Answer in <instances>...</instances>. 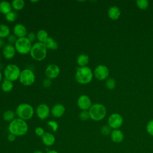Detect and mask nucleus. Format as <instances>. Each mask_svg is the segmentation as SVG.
<instances>
[{
    "instance_id": "412c9836",
    "label": "nucleus",
    "mask_w": 153,
    "mask_h": 153,
    "mask_svg": "<svg viewBox=\"0 0 153 153\" xmlns=\"http://www.w3.org/2000/svg\"><path fill=\"white\" fill-rule=\"evenodd\" d=\"M13 82L6 78H4L2 83H1V90L5 93H8L10 92L11 91H12L13 88Z\"/></svg>"
},
{
    "instance_id": "b1692460",
    "label": "nucleus",
    "mask_w": 153,
    "mask_h": 153,
    "mask_svg": "<svg viewBox=\"0 0 153 153\" xmlns=\"http://www.w3.org/2000/svg\"><path fill=\"white\" fill-rule=\"evenodd\" d=\"M16 112H14L12 110L8 109L5 111L3 114H2V118L3 120L7 122H11L13 120H14L16 118Z\"/></svg>"
},
{
    "instance_id": "9b49d317",
    "label": "nucleus",
    "mask_w": 153,
    "mask_h": 153,
    "mask_svg": "<svg viewBox=\"0 0 153 153\" xmlns=\"http://www.w3.org/2000/svg\"><path fill=\"white\" fill-rule=\"evenodd\" d=\"M60 68L56 64L51 63L48 65L45 69V75L47 78L50 79L56 78L60 74Z\"/></svg>"
},
{
    "instance_id": "2eb2a0df",
    "label": "nucleus",
    "mask_w": 153,
    "mask_h": 153,
    "mask_svg": "<svg viewBox=\"0 0 153 153\" xmlns=\"http://www.w3.org/2000/svg\"><path fill=\"white\" fill-rule=\"evenodd\" d=\"M13 33L17 38H21L26 37L28 33L25 25L22 23H17L13 27Z\"/></svg>"
},
{
    "instance_id": "e433bc0d",
    "label": "nucleus",
    "mask_w": 153,
    "mask_h": 153,
    "mask_svg": "<svg viewBox=\"0 0 153 153\" xmlns=\"http://www.w3.org/2000/svg\"><path fill=\"white\" fill-rule=\"evenodd\" d=\"M26 37L31 42H34L35 41V39H36V35L35 33H34L33 32H30L28 33Z\"/></svg>"
},
{
    "instance_id": "f8f14e48",
    "label": "nucleus",
    "mask_w": 153,
    "mask_h": 153,
    "mask_svg": "<svg viewBox=\"0 0 153 153\" xmlns=\"http://www.w3.org/2000/svg\"><path fill=\"white\" fill-rule=\"evenodd\" d=\"M109 74L108 68L103 65H100L96 66L94 71V76L99 80H103L106 79Z\"/></svg>"
},
{
    "instance_id": "4c0bfd02",
    "label": "nucleus",
    "mask_w": 153,
    "mask_h": 153,
    "mask_svg": "<svg viewBox=\"0 0 153 153\" xmlns=\"http://www.w3.org/2000/svg\"><path fill=\"white\" fill-rule=\"evenodd\" d=\"M52 82H51V81L50 79L49 78H45L43 80V82H42V84H43V86L45 88H48L50 86H51Z\"/></svg>"
},
{
    "instance_id": "4468645a",
    "label": "nucleus",
    "mask_w": 153,
    "mask_h": 153,
    "mask_svg": "<svg viewBox=\"0 0 153 153\" xmlns=\"http://www.w3.org/2000/svg\"><path fill=\"white\" fill-rule=\"evenodd\" d=\"M16 50L14 47V45L7 44L2 48V54L5 59L10 60L13 59L16 53Z\"/></svg>"
},
{
    "instance_id": "1a4fd4ad",
    "label": "nucleus",
    "mask_w": 153,
    "mask_h": 153,
    "mask_svg": "<svg viewBox=\"0 0 153 153\" xmlns=\"http://www.w3.org/2000/svg\"><path fill=\"white\" fill-rule=\"evenodd\" d=\"M51 110L48 105L45 103L39 104L36 109V114L39 119L44 120L47 119L50 114Z\"/></svg>"
},
{
    "instance_id": "5701e85b",
    "label": "nucleus",
    "mask_w": 153,
    "mask_h": 153,
    "mask_svg": "<svg viewBox=\"0 0 153 153\" xmlns=\"http://www.w3.org/2000/svg\"><path fill=\"white\" fill-rule=\"evenodd\" d=\"M76 62L79 67L87 66L89 62V57L87 54H81L76 58Z\"/></svg>"
},
{
    "instance_id": "dca6fc26",
    "label": "nucleus",
    "mask_w": 153,
    "mask_h": 153,
    "mask_svg": "<svg viewBox=\"0 0 153 153\" xmlns=\"http://www.w3.org/2000/svg\"><path fill=\"white\" fill-rule=\"evenodd\" d=\"M65 112V108L62 103L55 104L51 109V114L54 118L62 117Z\"/></svg>"
},
{
    "instance_id": "2f4dec72",
    "label": "nucleus",
    "mask_w": 153,
    "mask_h": 153,
    "mask_svg": "<svg viewBox=\"0 0 153 153\" xmlns=\"http://www.w3.org/2000/svg\"><path fill=\"white\" fill-rule=\"evenodd\" d=\"M47 125L48 127H50L51 129V130L54 132H56L58 128H59V124L58 123L54 120H50L47 122Z\"/></svg>"
},
{
    "instance_id": "ea45409f",
    "label": "nucleus",
    "mask_w": 153,
    "mask_h": 153,
    "mask_svg": "<svg viewBox=\"0 0 153 153\" xmlns=\"http://www.w3.org/2000/svg\"><path fill=\"white\" fill-rule=\"evenodd\" d=\"M5 45V41L4 40V39H2V38H0V48H2Z\"/></svg>"
},
{
    "instance_id": "393cba45",
    "label": "nucleus",
    "mask_w": 153,
    "mask_h": 153,
    "mask_svg": "<svg viewBox=\"0 0 153 153\" xmlns=\"http://www.w3.org/2000/svg\"><path fill=\"white\" fill-rule=\"evenodd\" d=\"M36 39L38 41V42H42V43H44L46 41V39L49 37L48 32L44 29L39 30L36 32Z\"/></svg>"
},
{
    "instance_id": "a211bd4d",
    "label": "nucleus",
    "mask_w": 153,
    "mask_h": 153,
    "mask_svg": "<svg viewBox=\"0 0 153 153\" xmlns=\"http://www.w3.org/2000/svg\"><path fill=\"white\" fill-rule=\"evenodd\" d=\"M110 136L112 141L115 143H121L124 140V134L118 129H114L112 130Z\"/></svg>"
},
{
    "instance_id": "bb28decb",
    "label": "nucleus",
    "mask_w": 153,
    "mask_h": 153,
    "mask_svg": "<svg viewBox=\"0 0 153 153\" xmlns=\"http://www.w3.org/2000/svg\"><path fill=\"white\" fill-rule=\"evenodd\" d=\"M10 35V27L4 24H0V38H7Z\"/></svg>"
},
{
    "instance_id": "7ed1b4c3",
    "label": "nucleus",
    "mask_w": 153,
    "mask_h": 153,
    "mask_svg": "<svg viewBox=\"0 0 153 153\" xmlns=\"http://www.w3.org/2000/svg\"><path fill=\"white\" fill-rule=\"evenodd\" d=\"M31 57L36 61H42L46 58L47 54V48L44 43L36 42L32 44L29 53Z\"/></svg>"
},
{
    "instance_id": "aec40b11",
    "label": "nucleus",
    "mask_w": 153,
    "mask_h": 153,
    "mask_svg": "<svg viewBox=\"0 0 153 153\" xmlns=\"http://www.w3.org/2000/svg\"><path fill=\"white\" fill-rule=\"evenodd\" d=\"M120 10L116 6H112L110 7L108 11V14L109 18L112 20H117L120 16Z\"/></svg>"
},
{
    "instance_id": "ddd939ff",
    "label": "nucleus",
    "mask_w": 153,
    "mask_h": 153,
    "mask_svg": "<svg viewBox=\"0 0 153 153\" xmlns=\"http://www.w3.org/2000/svg\"><path fill=\"white\" fill-rule=\"evenodd\" d=\"M77 105L78 108L82 111H87L92 105L91 99L88 96L85 94H82L78 98Z\"/></svg>"
},
{
    "instance_id": "f3484780",
    "label": "nucleus",
    "mask_w": 153,
    "mask_h": 153,
    "mask_svg": "<svg viewBox=\"0 0 153 153\" xmlns=\"http://www.w3.org/2000/svg\"><path fill=\"white\" fill-rule=\"evenodd\" d=\"M41 140L44 145L47 146H51L54 144L56 138L54 135L51 133L45 132L41 137Z\"/></svg>"
},
{
    "instance_id": "f704fd0d",
    "label": "nucleus",
    "mask_w": 153,
    "mask_h": 153,
    "mask_svg": "<svg viewBox=\"0 0 153 153\" xmlns=\"http://www.w3.org/2000/svg\"><path fill=\"white\" fill-rule=\"evenodd\" d=\"M7 41L8 42V44L13 45V44H15L18 38H17V37L14 34H10L7 38Z\"/></svg>"
},
{
    "instance_id": "a18cd8bd",
    "label": "nucleus",
    "mask_w": 153,
    "mask_h": 153,
    "mask_svg": "<svg viewBox=\"0 0 153 153\" xmlns=\"http://www.w3.org/2000/svg\"><path fill=\"white\" fill-rule=\"evenodd\" d=\"M0 60H1V54H0Z\"/></svg>"
},
{
    "instance_id": "20e7f679",
    "label": "nucleus",
    "mask_w": 153,
    "mask_h": 153,
    "mask_svg": "<svg viewBox=\"0 0 153 153\" xmlns=\"http://www.w3.org/2000/svg\"><path fill=\"white\" fill-rule=\"evenodd\" d=\"M15 112L18 118L26 121L33 116L34 109L30 104L23 103L17 106Z\"/></svg>"
},
{
    "instance_id": "c756f323",
    "label": "nucleus",
    "mask_w": 153,
    "mask_h": 153,
    "mask_svg": "<svg viewBox=\"0 0 153 153\" xmlns=\"http://www.w3.org/2000/svg\"><path fill=\"white\" fill-rule=\"evenodd\" d=\"M136 4L139 8L145 10L148 7L149 2L146 0H137L136 1Z\"/></svg>"
},
{
    "instance_id": "f03ea898",
    "label": "nucleus",
    "mask_w": 153,
    "mask_h": 153,
    "mask_svg": "<svg viewBox=\"0 0 153 153\" xmlns=\"http://www.w3.org/2000/svg\"><path fill=\"white\" fill-rule=\"evenodd\" d=\"M93 76V73L89 67H78L75 75V79L80 84H87L91 81Z\"/></svg>"
},
{
    "instance_id": "a878e982",
    "label": "nucleus",
    "mask_w": 153,
    "mask_h": 153,
    "mask_svg": "<svg viewBox=\"0 0 153 153\" xmlns=\"http://www.w3.org/2000/svg\"><path fill=\"white\" fill-rule=\"evenodd\" d=\"M11 4L12 8L15 11L22 10L25 5V2L23 0H13Z\"/></svg>"
},
{
    "instance_id": "a19ab883",
    "label": "nucleus",
    "mask_w": 153,
    "mask_h": 153,
    "mask_svg": "<svg viewBox=\"0 0 153 153\" xmlns=\"http://www.w3.org/2000/svg\"><path fill=\"white\" fill-rule=\"evenodd\" d=\"M45 153H59V152L57 151L52 149V150H48V151H47Z\"/></svg>"
},
{
    "instance_id": "37998d69",
    "label": "nucleus",
    "mask_w": 153,
    "mask_h": 153,
    "mask_svg": "<svg viewBox=\"0 0 153 153\" xmlns=\"http://www.w3.org/2000/svg\"><path fill=\"white\" fill-rule=\"evenodd\" d=\"M2 72L0 70V82L2 81Z\"/></svg>"
},
{
    "instance_id": "72a5a7b5",
    "label": "nucleus",
    "mask_w": 153,
    "mask_h": 153,
    "mask_svg": "<svg viewBox=\"0 0 153 153\" xmlns=\"http://www.w3.org/2000/svg\"><path fill=\"white\" fill-rule=\"evenodd\" d=\"M146 131L149 135L153 136V120L148 123L146 125Z\"/></svg>"
},
{
    "instance_id": "7c9ffc66",
    "label": "nucleus",
    "mask_w": 153,
    "mask_h": 153,
    "mask_svg": "<svg viewBox=\"0 0 153 153\" xmlns=\"http://www.w3.org/2000/svg\"><path fill=\"white\" fill-rule=\"evenodd\" d=\"M79 118L81 121H87L90 118L88 111H81L79 114Z\"/></svg>"
},
{
    "instance_id": "cd10ccee",
    "label": "nucleus",
    "mask_w": 153,
    "mask_h": 153,
    "mask_svg": "<svg viewBox=\"0 0 153 153\" xmlns=\"http://www.w3.org/2000/svg\"><path fill=\"white\" fill-rule=\"evenodd\" d=\"M17 18V13L15 11H11L6 15H5V19L7 22H13L16 21Z\"/></svg>"
},
{
    "instance_id": "c03bdc74",
    "label": "nucleus",
    "mask_w": 153,
    "mask_h": 153,
    "mask_svg": "<svg viewBox=\"0 0 153 153\" xmlns=\"http://www.w3.org/2000/svg\"><path fill=\"white\" fill-rule=\"evenodd\" d=\"M31 2H38V1H30Z\"/></svg>"
},
{
    "instance_id": "f257e3e1",
    "label": "nucleus",
    "mask_w": 153,
    "mask_h": 153,
    "mask_svg": "<svg viewBox=\"0 0 153 153\" xmlns=\"http://www.w3.org/2000/svg\"><path fill=\"white\" fill-rule=\"evenodd\" d=\"M8 128L10 133L16 136H22L27 133L28 125L26 121L19 118H16L10 123Z\"/></svg>"
},
{
    "instance_id": "0eeeda50",
    "label": "nucleus",
    "mask_w": 153,
    "mask_h": 153,
    "mask_svg": "<svg viewBox=\"0 0 153 153\" xmlns=\"http://www.w3.org/2000/svg\"><path fill=\"white\" fill-rule=\"evenodd\" d=\"M31 42L27 37L18 38L14 44L16 51L20 54H27L30 53L32 47Z\"/></svg>"
},
{
    "instance_id": "473e14b6",
    "label": "nucleus",
    "mask_w": 153,
    "mask_h": 153,
    "mask_svg": "<svg viewBox=\"0 0 153 153\" xmlns=\"http://www.w3.org/2000/svg\"><path fill=\"white\" fill-rule=\"evenodd\" d=\"M105 85L108 89L112 90L115 87V81L112 78H109L106 81Z\"/></svg>"
},
{
    "instance_id": "9d476101",
    "label": "nucleus",
    "mask_w": 153,
    "mask_h": 153,
    "mask_svg": "<svg viewBox=\"0 0 153 153\" xmlns=\"http://www.w3.org/2000/svg\"><path fill=\"white\" fill-rule=\"evenodd\" d=\"M123 122V117L118 114L115 113L111 114L108 120V125L113 129H118L120 128Z\"/></svg>"
},
{
    "instance_id": "6ab92c4d",
    "label": "nucleus",
    "mask_w": 153,
    "mask_h": 153,
    "mask_svg": "<svg viewBox=\"0 0 153 153\" xmlns=\"http://www.w3.org/2000/svg\"><path fill=\"white\" fill-rule=\"evenodd\" d=\"M11 4L7 1H2L0 2V13L6 15L12 11Z\"/></svg>"
},
{
    "instance_id": "6e6552de",
    "label": "nucleus",
    "mask_w": 153,
    "mask_h": 153,
    "mask_svg": "<svg viewBox=\"0 0 153 153\" xmlns=\"http://www.w3.org/2000/svg\"><path fill=\"white\" fill-rule=\"evenodd\" d=\"M35 75L30 69H25L21 71L19 76L20 82L25 86H30L32 85L35 81Z\"/></svg>"
},
{
    "instance_id": "4be33fe9",
    "label": "nucleus",
    "mask_w": 153,
    "mask_h": 153,
    "mask_svg": "<svg viewBox=\"0 0 153 153\" xmlns=\"http://www.w3.org/2000/svg\"><path fill=\"white\" fill-rule=\"evenodd\" d=\"M44 44L47 48V50H54L57 49L59 45L57 41H56L53 38L51 37H48L46 41L44 42Z\"/></svg>"
},
{
    "instance_id": "423d86ee",
    "label": "nucleus",
    "mask_w": 153,
    "mask_h": 153,
    "mask_svg": "<svg viewBox=\"0 0 153 153\" xmlns=\"http://www.w3.org/2000/svg\"><path fill=\"white\" fill-rule=\"evenodd\" d=\"M21 73L20 68L15 64L7 65L4 70V78L13 82L19 79Z\"/></svg>"
},
{
    "instance_id": "39448f33",
    "label": "nucleus",
    "mask_w": 153,
    "mask_h": 153,
    "mask_svg": "<svg viewBox=\"0 0 153 153\" xmlns=\"http://www.w3.org/2000/svg\"><path fill=\"white\" fill-rule=\"evenodd\" d=\"M88 112L90 118L93 121H99L105 118L106 114V109L102 104L94 103L88 109Z\"/></svg>"
},
{
    "instance_id": "c85d7f7f",
    "label": "nucleus",
    "mask_w": 153,
    "mask_h": 153,
    "mask_svg": "<svg viewBox=\"0 0 153 153\" xmlns=\"http://www.w3.org/2000/svg\"><path fill=\"white\" fill-rule=\"evenodd\" d=\"M111 131H112L111 128L108 124L103 126L100 130V132H101L103 136H108V135L111 134Z\"/></svg>"
},
{
    "instance_id": "58836bf2",
    "label": "nucleus",
    "mask_w": 153,
    "mask_h": 153,
    "mask_svg": "<svg viewBox=\"0 0 153 153\" xmlns=\"http://www.w3.org/2000/svg\"><path fill=\"white\" fill-rule=\"evenodd\" d=\"M16 137H17V136H15L14 134H13L10 133L8 134V136H7V139H8V140L9 142H14V141L16 140Z\"/></svg>"
},
{
    "instance_id": "c9c22d12",
    "label": "nucleus",
    "mask_w": 153,
    "mask_h": 153,
    "mask_svg": "<svg viewBox=\"0 0 153 153\" xmlns=\"http://www.w3.org/2000/svg\"><path fill=\"white\" fill-rule=\"evenodd\" d=\"M45 133V132L44 129L41 127H37L35 129V133L36 134V136H39V137H42L44 134Z\"/></svg>"
},
{
    "instance_id": "79ce46f5",
    "label": "nucleus",
    "mask_w": 153,
    "mask_h": 153,
    "mask_svg": "<svg viewBox=\"0 0 153 153\" xmlns=\"http://www.w3.org/2000/svg\"><path fill=\"white\" fill-rule=\"evenodd\" d=\"M32 153H44V152L41 150H36V151H34Z\"/></svg>"
}]
</instances>
